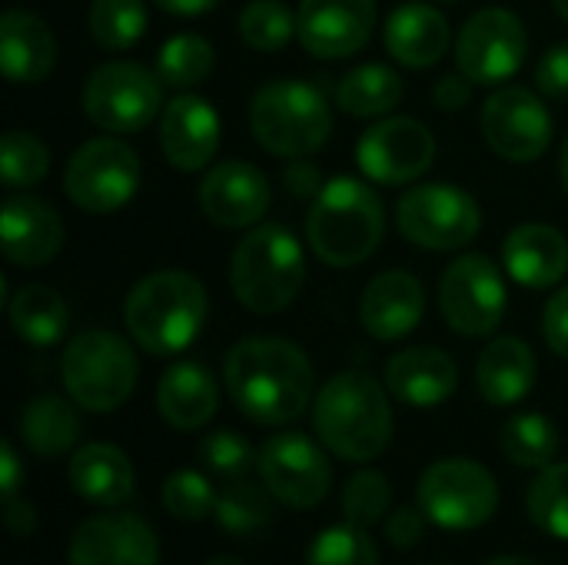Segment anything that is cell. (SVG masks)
Listing matches in <instances>:
<instances>
[{
    "label": "cell",
    "mask_w": 568,
    "mask_h": 565,
    "mask_svg": "<svg viewBox=\"0 0 568 565\" xmlns=\"http://www.w3.org/2000/svg\"><path fill=\"white\" fill-rule=\"evenodd\" d=\"M223 380L236 410L260 426L300 420L313 400V366L306 353L280 336H246L223 363Z\"/></svg>",
    "instance_id": "6da1fadb"
},
{
    "label": "cell",
    "mask_w": 568,
    "mask_h": 565,
    "mask_svg": "<svg viewBox=\"0 0 568 565\" xmlns=\"http://www.w3.org/2000/svg\"><path fill=\"white\" fill-rule=\"evenodd\" d=\"M313 426L329 453L349 463H369L393 440V410L386 390L366 373L326 380L313 403Z\"/></svg>",
    "instance_id": "7a4b0ae2"
},
{
    "label": "cell",
    "mask_w": 568,
    "mask_h": 565,
    "mask_svg": "<svg viewBox=\"0 0 568 565\" xmlns=\"http://www.w3.org/2000/svg\"><path fill=\"white\" fill-rule=\"evenodd\" d=\"M206 290L183 270H160L143 276L126 303L123 323L133 343L153 356L183 353L206 323Z\"/></svg>",
    "instance_id": "3957f363"
},
{
    "label": "cell",
    "mask_w": 568,
    "mask_h": 565,
    "mask_svg": "<svg viewBox=\"0 0 568 565\" xmlns=\"http://www.w3.org/2000/svg\"><path fill=\"white\" fill-rule=\"evenodd\" d=\"M386 230V210L379 193L353 176L329 180L310 206L306 236L313 253L326 266H359L366 263Z\"/></svg>",
    "instance_id": "277c9868"
},
{
    "label": "cell",
    "mask_w": 568,
    "mask_h": 565,
    "mask_svg": "<svg viewBox=\"0 0 568 565\" xmlns=\"http://www.w3.org/2000/svg\"><path fill=\"white\" fill-rule=\"evenodd\" d=\"M306 283L300 240L280 223H256L233 250L230 286L250 313H283Z\"/></svg>",
    "instance_id": "5b68a950"
},
{
    "label": "cell",
    "mask_w": 568,
    "mask_h": 565,
    "mask_svg": "<svg viewBox=\"0 0 568 565\" xmlns=\"http://www.w3.org/2000/svg\"><path fill=\"white\" fill-rule=\"evenodd\" d=\"M250 130L266 153L296 160L326 147L333 113L310 80H273L250 103Z\"/></svg>",
    "instance_id": "8992f818"
},
{
    "label": "cell",
    "mask_w": 568,
    "mask_h": 565,
    "mask_svg": "<svg viewBox=\"0 0 568 565\" xmlns=\"http://www.w3.org/2000/svg\"><path fill=\"white\" fill-rule=\"evenodd\" d=\"M60 380L70 400L87 413L120 410L136 386V356L130 343L110 330L73 336L60 356Z\"/></svg>",
    "instance_id": "52a82bcc"
},
{
    "label": "cell",
    "mask_w": 568,
    "mask_h": 565,
    "mask_svg": "<svg viewBox=\"0 0 568 565\" xmlns=\"http://www.w3.org/2000/svg\"><path fill=\"white\" fill-rule=\"evenodd\" d=\"M416 503L433 526L469 533L496 516L499 486L493 473L473 460H439L423 473Z\"/></svg>",
    "instance_id": "ba28073f"
},
{
    "label": "cell",
    "mask_w": 568,
    "mask_h": 565,
    "mask_svg": "<svg viewBox=\"0 0 568 565\" xmlns=\"http://www.w3.org/2000/svg\"><path fill=\"white\" fill-rule=\"evenodd\" d=\"M163 80L133 60L100 63L83 83V110L106 133H136L163 110Z\"/></svg>",
    "instance_id": "9c48e42d"
},
{
    "label": "cell",
    "mask_w": 568,
    "mask_h": 565,
    "mask_svg": "<svg viewBox=\"0 0 568 565\" xmlns=\"http://www.w3.org/2000/svg\"><path fill=\"white\" fill-rule=\"evenodd\" d=\"M399 233L419 250H459L476 240L483 226L479 203L453 183H419L396 203Z\"/></svg>",
    "instance_id": "30bf717a"
},
{
    "label": "cell",
    "mask_w": 568,
    "mask_h": 565,
    "mask_svg": "<svg viewBox=\"0 0 568 565\" xmlns=\"http://www.w3.org/2000/svg\"><path fill=\"white\" fill-rule=\"evenodd\" d=\"M140 186V157L116 137L87 140L63 170V190L87 213H113L133 200Z\"/></svg>",
    "instance_id": "8fae6325"
},
{
    "label": "cell",
    "mask_w": 568,
    "mask_h": 565,
    "mask_svg": "<svg viewBox=\"0 0 568 565\" xmlns=\"http://www.w3.org/2000/svg\"><path fill=\"white\" fill-rule=\"evenodd\" d=\"M439 306L449 330H456L459 336H493L509 306L499 266L483 253H466L453 260L439 283Z\"/></svg>",
    "instance_id": "7c38bea8"
},
{
    "label": "cell",
    "mask_w": 568,
    "mask_h": 565,
    "mask_svg": "<svg viewBox=\"0 0 568 565\" xmlns=\"http://www.w3.org/2000/svg\"><path fill=\"white\" fill-rule=\"evenodd\" d=\"M529 53L526 23L506 7L476 10L456 37V63L479 87H499L519 73Z\"/></svg>",
    "instance_id": "4fadbf2b"
},
{
    "label": "cell",
    "mask_w": 568,
    "mask_h": 565,
    "mask_svg": "<svg viewBox=\"0 0 568 565\" xmlns=\"http://www.w3.org/2000/svg\"><path fill=\"white\" fill-rule=\"evenodd\" d=\"M479 127L493 153L509 163H532L552 143V117L546 103L529 87L516 83L499 87L483 103Z\"/></svg>",
    "instance_id": "5bb4252c"
},
{
    "label": "cell",
    "mask_w": 568,
    "mask_h": 565,
    "mask_svg": "<svg viewBox=\"0 0 568 565\" xmlns=\"http://www.w3.org/2000/svg\"><path fill=\"white\" fill-rule=\"evenodd\" d=\"M260 480L276 503L290 509H313L333 486V466L326 453L303 433H280L260 450Z\"/></svg>",
    "instance_id": "9a60e30c"
},
{
    "label": "cell",
    "mask_w": 568,
    "mask_h": 565,
    "mask_svg": "<svg viewBox=\"0 0 568 565\" xmlns=\"http://www.w3.org/2000/svg\"><path fill=\"white\" fill-rule=\"evenodd\" d=\"M436 160V137L416 117H386L373 123L356 147L359 170L383 186L419 180Z\"/></svg>",
    "instance_id": "2e32d148"
},
{
    "label": "cell",
    "mask_w": 568,
    "mask_h": 565,
    "mask_svg": "<svg viewBox=\"0 0 568 565\" xmlns=\"http://www.w3.org/2000/svg\"><path fill=\"white\" fill-rule=\"evenodd\" d=\"M376 27L373 0H300L296 37L306 53L339 60L359 53Z\"/></svg>",
    "instance_id": "e0dca14e"
},
{
    "label": "cell",
    "mask_w": 568,
    "mask_h": 565,
    "mask_svg": "<svg viewBox=\"0 0 568 565\" xmlns=\"http://www.w3.org/2000/svg\"><path fill=\"white\" fill-rule=\"evenodd\" d=\"M70 565H160L153 529L133 513H103L87 519L70 539Z\"/></svg>",
    "instance_id": "ac0fdd59"
},
{
    "label": "cell",
    "mask_w": 568,
    "mask_h": 565,
    "mask_svg": "<svg viewBox=\"0 0 568 565\" xmlns=\"http://www.w3.org/2000/svg\"><path fill=\"white\" fill-rule=\"evenodd\" d=\"M200 210L210 223L226 230L256 226L270 210V183L263 170L246 160L216 163L200 183Z\"/></svg>",
    "instance_id": "d6986e66"
},
{
    "label": "cell",
    "mask_w": 568,
    "mask_h": 565,
    "mask_svg": "<svg viewBox=\"0 0 568 565\" xmlns=\"http://www.w3.org/2000/svg\"><path fill=\"white\" fill-rule=\"evenodd\" d=\"M160 150L166 163L180 173L203 170L220 150V117L193 93L173 97L160 113Z\"/></svg>",
    "instance_id": "ffe728a7"
},
{
    "label": "cell",
    "mask_w": 568,
    "mask_h": 565,
    "mask_svg": "<svg viewBox=\"0 0 568 565\" xmlns=\"http://www.w3.org/2000/svg\"><path fill=\"white\" fill-rule=\"evenodd\" d=\"M63 246L60 213L30 193H10L0 210V250L17 266H43Z\"/></svg>",
    "instance_id": "44dd1931"
},
{
    "label": "cell",
    "mask_w": 568,
    "mask_h": 565,
    "mask_svg": "<svg viewBox=\"0 0 568 565\" xmlns=\"http://www.w3.org/2000/svg\"><path fill=\"white\" fill-rule=\"evenodd\" d=\"M423 310H426L423 283L406 270H389L366 286L359 303V320L369 336L393 343L419 326Z\"/></svg>",
    "instance_id": "7402d4cb"
},
{
    "label": "cell",
    "mask_w": 568,
    "mask_h": 565,
    "mask_svg": "<svg viewBox=\"0 0 568 565\" xmlns=\"http://www.w3.org/2000/svg\"><path fill=\"white\" fill-rule=\"evenodd\" d=\"M459 386L456 360L439 346H413L386 363V390L416 410L446 403Z\"/></svg>",
    "instance_id": "603a6c76"
},
{
    "label": "cell",
    "mask_w": 568,
    "mask_h": 565,
    "mask_svg": "<svg viewBox=\"0 0 568 565\" xmlns=\"http://www.w3.org/2000/svg\"><path fill=\"white\" fill-rule=\"evenodd\" d=\"M506 273L529 290H549L568 273L566 236L549 223H523L503 243Z\"/></svg>",
    "instance_id": "cb8c5ba5"
},
{
    "label": "cell",
    "mask_w": 568,
    "mask_h": 565,
    "mask_svg": "<svg viewBox=\"0 0 568 565\" xmlns=\"http://www.w3.org/2000/svg\"><path fill=\"white\" fill-rule=\"evenodd\" d=\"M449 43V20L433 3H403L386 20V50L409 70L436 67Z\"/></svg>",
    "instance_id": "d4e9b609"
},
{
    "label": "cell",
    "mask_w": 568,
    "mask_h": 565,
    "mask_svg": "<svg viewBox=\"0 0 568 565\" xmlns=\"http://www.w3.org/2000/svg\"><path fill=\"white\" fill-rule=\"evenodd\" d=\"M57 63V40L50 27L30 10H7L0 17V67L10 83H40Z\"/></svg>",
    "instance_id": "484cf974"
},
{
    "label": "cell",
    "mask_w": 568,
    "mask_h": 565,
    "mask_svg": "<svg viewBox=\"0 0 568 565\" xmlns=\"http://www.w3.org/2000/svg\"><path fill=\"white\" fill-rule=\"evenodd\" d=\"M220 406L216 380L200 363H176L160 376L156 386V410L173 430H200L213 420Z\"/></svg>",
    "instance_id": "4316f807"
},
{
    "label": "cell",
    "mask_w": 568,
    "mask_h": 565,
    "mask_svg": "<svg viewBox=\"0 0 568 565\" xmlns=\"http://www.w3.org/2000/svg\"><path fill=\"white\" fill-rule=\"evenodd\" d=\"M476 386L486 403L513 406L529 396L536 386V353L519 336L493 340L476 363Z\"/></svg>",
    "instance_id": "83f0119b"
},
{
    "label": "cell",
    "mask_w": 568,
    "mask_h": 565,
    "mask_svg": "<svg viewBox=\"0 0 568 565\" xmlns=\"http://www.w3.org/2000/svg\"><path fill=\"white\" fill-rule=\"evenodd\" d=\"M70 486L80 500L103 509H116L133 496L136 480L130 460L116 446L90 443L80 446L70 460Z\"/></svg>",
    "instance_id": "f1b7e54d"
},
{
    "label": "cell",
    "mask_w": 568,
    "mask_h": 565,
    "mask_svg": "<svg viewBox=\"0 0 568 565\" xmlns=\"http://www.w3.org/2000/svg\"><path fill=\"white\" fill-rule=\"evenodd\" d=\"M7 316H10L13 333L30 346L60 343L63 333H67V323H70L63 296L53 286H43V283L20 286L17 296L7 306Z\"/></svg>",
    "instance_id": "f546056e"
},
{
    "label": "cell",
    "mask_w": 568,
    "mask_h": 565,
    "mask_svg": "<svg viewBox=\"0 0 568 565\" xmlns=\"http://www.w3.org/2000/svg\"><path fill=\"white\" fill-rule=\"evenodd\" d=\"M20 440L43 460L63 456L80 440V416L60 396H37L20 413Z\"/></svg>",
    "instance_id": "4dcf8cb0"
},
{
    "label": "cell",
    "mask_w": 568,
    "mask_h": 565,
    "mask_svg": "<svg viewBox=\"0 0 568 565\" xmlns=\"http://www.w3.org/2000/svg\"><path fill=\"white\" fill-rule=\"evenodd\" d=\"M403 100V77L386 63H363L336 87V107L349 117H386Z\"/></svg>",
    "instance_id": "1f68e13d"
},
{
    "label": "cell",
    "mask_w": 568,
    "mask_h": 565,
    "mask_svg": "<svg viewBox=\"0 0 568 565\" xmlns=\"http://www.w3.org/2000/svg\"><path fill=\"white\" fill-rule=\"evenodd\" d=\"M503 453L523 470H546L559 453V430L542 413H519L503 426Z\"/></svg>",
    "instance_id": "d6a6232c"
},
{
    "label": "cell",
    "mask_w": 568,
    "mask_h": 565,
    "mask_svg": "<svg viewBox=\"0 0 568 565\" xmlns=\"http://www.w3.org/2000/svg\"><path fill=\"white\" fill-rule=\"evenodd\" d=\"M216 63L213 43L200 33H176L160 47L156 57V73L163 80V87L173 90H190L196 83H203L210 77Z\"/></svg>",
    "instance_id": "836d02e7"
},
{
    "label": "cell",
    "mask_w": 568,
    "mask_h": 565,
    "mask_svg": "<svg viewBox=\"0 0 568 565\" xmlns=\"http://www.w3.org/2000/svg\"><path fill=\"white\" fill-rule=\"evenodd\" d=\"M270 519H273V493L256 483L233 480L216 500V523L233 536L256 533Z\"/></svg>",
    "instance_id": "e575fe53"
},
{
    "label": "cell",
    "mask_w": 568,
    "mask_h": 565,
    "mask_svg": "<svg viewBox=\"0 0 568 565\" xmlns=\"http://www.w3.org/2000/svg\"><path fill=\"white\" fill-rule=\"evenodd\" d=\"M526 509L542 533L568 539V463L539 470L526 493Z\"/></svg>",
    "instance_id": "d590c367"
},
{
    "label": "cell",
    "mask_w": 568,
    "mask_h": 565,
    "mask_svg": "<svg viewBox=\"0 0 568 565\" xmlns=\"http://www.w3.org/2000/svg\"><path fill=\"white\" fill-rule=\"evenodd\" d=\"M146 30L143 0H93L90 3V37L103 50H130Z\"/></svg>",
    "instance_id": "8d00e7d4"
},
{
    "label": "cell",
    "mask_w": 568,
    "mask_h": 565,
    "mask_svg": "<svg viewBox=\"0 0 568 565\" xmlns=\"http://www.w3.org/2000/svg\"><path fill=\"white\" fill-rule=\"evenodd\" d=\"M296 33V17L283 0H250L240 13V37L253 50H283Z\"/></svg>",
    "instance_id": "74e56055"
},
{
    "label": "cell",
    "mask_w": 568,
    "mask_h": 565,
    "mask_svg": "<svg viewBox=\"0 0 568 565\" xmlns=\"http://www.w3.org/2000/svg\"><path fill=\"white\" fill-rule=\"evenodd\" d=\"M50 170V153L43 147V140L30 130H10L3 137V150H0V173L3 183L10 190H23L33 186L47 176Z\"/></svg>",
    "instance_id": "f35d334b"
},
{
    "label": "cell",
    "mask_w": 568,
    "mask_h": 565,
    "mask_svg": "<svg viewBox=\"0 0 568 565\" xmlns=\"http://www.w3.org/2000/svg\"><path fill=\"white\" fill-rule=\"evenodd\" d=\"M389 503H393V486L383 473L376 470H359L346 490H343V513H346V523L359 526V529H369L376 523L386 519L389 513Z\"/></svg>",
    "instance_id": "ab89813d"
},
{
    "label": "cell",
    "mask_w": 568,
    "mask_h": 565,
    "mask_svg": "<svg viewBox=\"0 0 568 565\" xmlns=\"http://www.w3.org/2000/svg\"><path fill=\"white\" fill-rule=\"evenodd\" d=\"M306 565H379V553L366 529L346 523L320 533L310 546Z\"/></svg>",
    "instance_id": "60d3db41"
},
{
    "label": "cell",
    "mask_w": 568,
    "mask_h": 565,
    "mask_svg": "<svg viewBox=\"0 0 568 565\" xmlns=\"http://www.w3.org/2000/svg\"><path fill=\"white\" fill-rule=\"evenodd\" d=\"M220 493H213L210 480L193 470H180L163 483V506L180 523H200L216 513Z\"/></svg>",
    "instance_id": "b9f144b4"
},
{
    "label": "cell",
    "mask_w": 568,
    "mask_h": 565,
    "mask_svg": "<svg viewBox=\"0 0 568 565\" xmlns=\"http://www.w3.org/2000/svg\"><path fill=\"white\" fill-rule=\"evenodd\" d=\"M200 460L213 476L233 483V480H246V473L253 470V463L260 456L253 453V446L243 436H236L230 430H220V433H210L200 443Z\"/></svg>",
    "instance_id": "7bdbcfd3"
},
{
    "label": "cell",
    "mask_w": 568,
    "mask_h": 565,
    "mask_svg": "<svg viewBox=\"0 0 568 565\" xmlns=\"http://www.w3.org/2000/svg\"><path fill=\"white\" fill-rule=\"evenodd\" d=\"M536 87L552 97V100H568V43L549 47L539 63H536Z\"/></svg>",
    "instance_id": "ee69618b"
},
{
    "label": "cell",
    "mask_w": 568,
    "mask_h": 565,
    "mask_svg": "<svg viewBox=\"0 0 568 565\" xmlns=\"http://www.w3.org/2000/svg\"><path fill=\"white\" fill-rule=\"evenodd\" d=\"M542 336L556 356L568 360V286H562L542 313Z\"/></svg>",
    "instance_id": "f6af8a7d"
},
{
    "label": "cell",
    "mask_w": 568,
    "mask_h": 565,
    "mask_svg": "<svg viewBox=\"0 0 568 565\" xmlns=\"http://www.w3.org/2000/svg\"><path fill=\"white\" fill-rule=\"evenodd\" d=\"M423 533H426V513L423 509H406L403 506V509H396V513L386 516V536H389V543L396 549L419 546Z\"/></svg>",
    "instance_id": "bcb514c9"
},
{
    "label": "cell",
    "mask_w": 568,
    "mask_h": 565,
    "mask_svg": "<svg viewBox=\"0 0 568 565\" xmlns=\"http://www.w3.org/2000/svg\"><path fill=\"white\" fill-rule=\"evenodd\" d=\"M283 186L290 190V196H300V200H313L326 183H323V176H320V170L310 163V160H303V157H296L286 170H283Z\"/></svg>",
    "instance_id": "7dc6e473"
},
{
    "label": "cell",
    "mask_w": 568,
    "mask_h": 565,
    "mask_svg": "<svg viewBox=\"0 0 568 565\" xmlns=\"http://www.w3.org/2000/svg\"><path fill=\"white\" fill-rule=\"evenodd\" d=\"M433 100H436L439 110L456 113V110L469 107V100H473V80H469L466 73H449V77H443V80L436 83Z\"/></svg>",
    "instance_id": "c3c4849f"
},
{
    "label": "cell",
    "mask_w": 568,
    "mask_h": 565,
    "mask_svg": "<svg viewBox=\"0 0 568 565\" xmlns=\"http://www.w3.org/2000/svg\"><path fill=\"white\" fill-rule=\"evenodd\" d=\"M20 483H23L20 456L13 450V443H0V490H3V503L20 496Z\"/></svg>",
    "instance_id": "681fc988"
},
{
    "label": "cell",
    "mask_w": 568,
    "mask_h": 565,
    "mask_svg": "<svg viewBox=\"0 0 568 565\" xmlns=\"http://www.w3.org/2000/svg\"><path fill=\"white\" fill-rule=\"evenodd\" d=\"M3 519H7V529L13 536H30L37 529V509L27 500H20V496L3 503Z\"/></svg>",
    "instance_id": "f907efd6"
},
{
    "label": "cell",
    "mask_w": 568,
    "mask_h": 565,
    "mask_svg": "<svg viewBox=\"0 0 568 565\" xmlns=\"http://www.w3.org/2000/svg\"><path fill=\"white\" fill-rule=\"evenodd\" d=\"M153 3L173 17H200V13H210L213 7H220V0H153Z\"/></svg>",
    "instance_id": "816d5d0a"
},
{
    "label": "cell",
    "mask_w": 568,
    "mask_h": 565,
    "mask_svg": "<svg viewBox=\"0 0 568 565\" xmlns=\"http://www.w3.org/2000/svg\"><path fill=\"white\" fill-rule=\"evenodd\" d=\"M489 565H539V563H532V559H526V556H499V559H493Z\"/></svg>",
    "instance_id": "f5cc1de1"
},
{
    "label": "cell",
    "mask_w": 568,
    "mask_h": 565,
    "mask_svg": "<svg viewBox=\"0 0 568 565\" xmlns=\"http://www.w3.org/2000/svg\"><path fill=\"white\" fill-rule=\"evenodd\" d=\"M559 173H562V186H566L568 193V137L566 143H562V157H559Z\"/></svg>",
    "instance_id": "db71d44e"
},
{
    "label": "cell",
    "mask_w": 568,
    "mask_h": 565,
    "mask_svg": "<svg viewBox=\"0 0 568 565\" xmlns=\"http://www.w3.org/2000/svg\"><path fill=\"white\" fill-rule=\"evenodd\" d=\"M206 565H243L240 559H233V556H216V559H210Z\"/></svg>",
    "instance_id": "11a10c76"
},
{
    "label": "cell",
    "mask_w": 568,
    "mask_h": 565,
    "mask_svg": "<svg viewBox=\"0 0 568 565\" xmlns=\"http://www.w3.org/2000/svg\"><path fill=\"white\" fill-rule=\"evenodd\" d=\"M552 7H556V13H559L562 20H568V0H552Z\"/></svg>",
    "instance_id": "9f6ffc18"
}]
</instances>
